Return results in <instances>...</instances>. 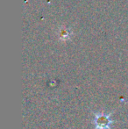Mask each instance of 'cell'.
<instances>
[{
	"label": "cell",
	"instance_id": "cell-1",
	"mask_svg": "<svg viewBox=\"0 0 128 129\" xmlns=\"http://www.w3.org/2000/svg\"><path fill=\"white\" fill-rule=\"evenodd\" d=\"M111 115H112V112L109 114L104 113V112L95 113V118L93 120L95 129H111V126L114 123V121H112L111 119Z\"/></svg>",
	"mask_w": 128,
	"mask_h": 129
}]
</instances>
